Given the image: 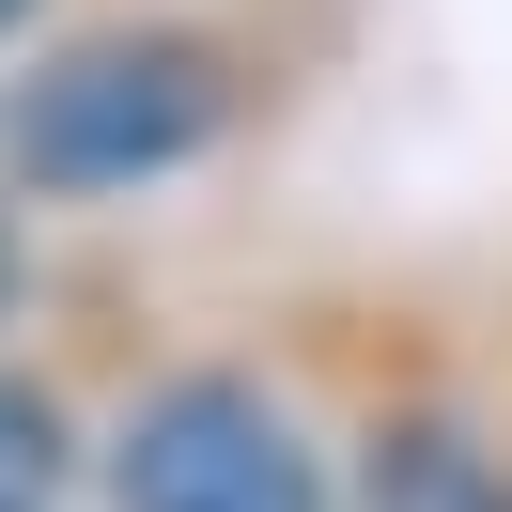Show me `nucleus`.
I'll return each mask as SVG.
<instances>
[{
  "label": "nucleus",
  "instance_id": "nucleus-1",
  "mask_svg": "<svg viewBox=\"0 0 512 512\" xmlns=\"http://www.w3.org/2000/svg\"><path fill=\"white\" fill-rule=\"evenodd\" d=\"M218 125H233V47H202V32H78V47H47L0 94L16 187H63V202L140 187V171H187Z\"/></svg>",
  "mask_w": 512,
  "mask_h": 512
},
{
  "label": "nucleus",
  "instance_id": "nucleus-2",
  "mask_svg": "<svg viewBox=\"0 0 512 512\" xmlns=\"http://www.w3.org/2000/svg\"><path fill=\"white\" fill-rule=\"evenodd\" d=\"M109 497L125 512H342L326 497V450L280 419V388L249 373H171L125 404L109 435Z\"/></svg>",
  "mask_w": 512,
  "mask_h": 512
},
{
  "label": "nucleus",
  "instance_id": "nucleus-3",
  "mask_svg": "<svg viewBox=\"0 0 512 512\" xmlns=\"http://www.w3.org/2000/svg\"><path fill=\"white\" fill-rule=\"evenodd\" d=\"M357 512H512V466L450 404H404V419H373V450H357Z\"/></svg>",
  "mask_w": 512,
  "mask_h": 512
},
{
  "label": "nucleus",
  "instance_id": "nucleus-4",
  "mask_svg": "<svg viewBox=\"0 0 512 512\" xmlns=\"http://www.w3.org/2000/svg\"><path fill=\"white\" fill-rule=\"evenodd\" d=\"M47 481H63V419L32 388H0V512H47Z\"/></svg>",
  "mask_w": 512,
  "mask_h": 512
},
{
  "label": "nucleus",
  "instance_id": "nucleus-5",
  "mask_svg": "<svg viewBox=\"0 0 512 512\" xmlns=\"http://www.w3.org/2000/svg\"><path fill=\"white\" fill-rule=\"evenodd\" d=\"M0 311H16V218H0Z\"/></svg>",
  "mask_w": 512,
  "mask_h": 512
},
{
  "label": "nucleus",
  "instance_id": "nucleus-6",
  "mask_svg": "<svg viewBox=\"0 0 512 512\" xmlns=\"http://www.w3.org/2000/svg\"><path fill=\"white\" fill-rule=\"evenodd\" d=\"M16 16H32V0H0V32H16Z\"/></svg>",
  "mask_w": 512,
  "mask_h": 512
}]
</instances>
